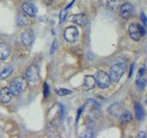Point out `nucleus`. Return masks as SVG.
<instances>
[{"mask_svg":"<svg viewBox=\"0 0 147 138\" xmlns=\"http://www.w3.org/2000/svg\"><path fill=\"white\" fill-rule=\"evenodd\" d=\"M28 89V80L25 77L15 78L10 82L9 89L14 96H20Z\"/></svg>","mask_w":147,"mask_h":138,"instance_id":"obj_1","label":"nucleus"},{"mask_svg":"<svg viewBox=\"0 0 147 138\" xmlns=\"http://www.w3.org/2000/svg\"><path fill=\"white\" fill-rule=\"evenodd\" d=\"M127 69L126 64L124 63H118L116 64H114L111 67H110L109 70V77H110V81L117 83L121 80V78L122 77L123 74L125 73Z\"/></svg>","mask_w":147,"mask_h":138,"instance_id":"obj_2","label":"nucleus"},{"mask_svg":"<svg viewBox=\"0 0 147 138\" xmlns=\"http://www.w3.org/2000/svg\"><path fill=\"white\" fill-rule=\"evenodd\" d=\"M146 33V30L144 27L141 24H138V23H132L129 27V34H130L131 38L133 41H140L141 38L144 34Z\"/></svg>","mask_w":147,"mask_h":138,"instance_id":"obj_3","label":"nucleus"},{"mask_svg":"<svg viewBox=\"0 0 147 138\" xmlns=\"http://www.w3.org/2000/svg\"><path fill=\"white\" fill-rule=\"evenodd\" d=\"M96 84L98 85L100 89H105L109 87L110 84V77L109 75H108L107 73L104 71H98L96 74Z\"/></svg>","mask_w":147,"mask_h":138,"instance_id":"obj_4","label":"nucleus"},{"mask_svg":"<svg viewBox=\"0 0 147 138\" xmlns=\"http://www.w3.org/2000/svg\"><path fill=\"white\" fill-rule=\"evenodd\" d=\"M78 36H79V31H78V29L75 26L67 27L63 32V38L69 43H76L78 39Z\"/></svg>","mask_w":147,"mask_h":138,"instance_id":"obj_5","label":"nucleus"},{"mask_svg":"<svg viewBox=\"0 0 147 138\" xmlns=\"http://www.w3.org/2000/svg\"><path fill=\"white\" fill-rule=\"evenodd\" d=\"M25 78L28 82H36L39 79V69L36 66L32 64L27 69L25 73Z\"/></svg>","mask_w":147,"mask_h":138,"instance_id":"obj_6","label":"nucleus"},{"mask_svg":"<svg viewBox=\"0 0 147 138\" xmlns=\"http://www.w3.org/2000/svg\"><path fill=\"white\" fill-rule=\"evenodd\" d=\"M34 41V33L31 30H26L21 34V41L25 46H30Z\"/></svg>","mask_w":147,"mask_h":138,"instance_id":"obj_7","label":"nucleus"},{"mask_svg":"<svg viewBox=\"0 0 147 138\" xmlns=\"http://www.w3.org/2000/svg\"><path fill=\"white\" fill-rule=\"evenodd\" d=\"M12 92L8 87H3L0 90V101L4 104H7L11 101L12 99Z\"/></svg>","mask_w":147,"mask_h":138,"instance_id":"obj_8","label":"nucleus"},{"mask_svg":"<svg viewBox=\"0 0 147 138\" xmlns=\"http://www.w3.org/2000/svg\"><path fill=\"white\" fill-rule=\"evenodd\" d=\"M22 10L27 16L30 18H35L37 16V8L33 4L31 3H24L22 5Z\"/></svg>","mask_w":147,"mask_h":138,"instance_id":"obj_9","label":"nucleus"},{"mask_svg":"<svg viewBox=\"0 0 147 138\" xmlns=\"http://www.w3.org/2000/svg\"><path fill=\"white\" fill-rule=\"evenodd\" d=\"M132 9L133 7L131 4H129V3L123 4L121 7V8H119V16L122 18H124V20H127V18H129L131 16Z\"/></svg>","mask_w":147,"mask_h":138,"instance_id":"obj_10","label":"nucleus"},{"mask_svg":"<svg viewBox=\"0 0 147 138\" xmlns=\"http://www.w3.org/2000/svg\"><path fill=\"white\" fill-rule=\"evenodd\" d=\"M71 21L75 22L76 24L83 27V26H86L87 24V18L85 14H77V15L72 16Z\"/></svg>","mask_w":147,"mask_h":138,"instance_id":"obj_11","label":"nucleus"},{"mask_svg":"<svg viewBox=\"0 0 147 138\" xmlns=\"http://www.w3.org/2000/svg\"><path fill=\"white\" fill-rule=\"evenodd\" d=\"M96 86V78L93 76H86L84 80V87L86 90L93 89Z\"/></svg>","mask_w":147,"mask_h":138,"instance_id":"obj_12","label":"nucleus"},{"mask_svg":"<svg viewBox=\"0 0 147 138\" xmlns=\"http://www.w3.org/2000/svg\"><path fill=\"white\" fill-rule=\"evenodd\" d=\"M10 55V50L8 46L5 43H0V59L6 60Z\"/></svg>","mask_w":147,"mask_h":138,"instance_id":"obj_13","label":"nucleus"},{"mask_svg":"<svg viewBox=\"0 0 147 138\" xmlns=\"http://www.w3.org/2000/svg\"><path fill=\"white\" fill-rule=\"evenodd\" d=\"M134 110H135L136 118L139 120V121H142V120L144 119V108H142V106L141 105V103L135 102Z\"/></svg>","mask_w":147,"mask_h":138,"instance_id":"obj_14","label":"nucleus"},{"mask_svg":"<svg viewBox=\"0 0 147 138\" xmlns=\"http://www.w3.org/2000/svg\"><path fill=\"white\" fill-rule=\"evenodd\" d=\"M109 114H111L114 117H118L121 116V108L119 104H112L110 107L109 108Z\"/></svg>","mask_w":147,"mask_h":138,"instance_id":"obj_15","label":"nucleus"},{"mask_svg":"<svg viewBox=\"0 0 147 138\" xmlns=\"http://www.w3.org/2000/svg\"><path fill=\"white\" fill-rule=\"evenodd\" d=\"M119 121L122 124H127L129 122H131L132 121V115L131 113L129 112V110H126V112H123L121 114V117H119Z\"/></svg>","mask_w":147,"mask_h":138,"instance_id":"obj_16","label":"nucleus"},{"mask_svg":"<svg viewBox=\"0 0 147 138\" xmlns=\"http://www.w3.org/2000/svg\"><path fill=\"white\" fill-rule=\"evenodd\" d=\"M121 4V0H108V6L111 10H117Z\"/></svg>","mask_w":147,"mask_h":138,"instance_id":"obj_17","label":"nucleus"},{"mask_svg":"<svg viewBox=\"0 0 147 138\" xmlns=\"http://www.w3.org/2000/svg\"><path fill=\"white\" fill-rule=\"evenodd\" d=\"M17 23L18 26H27L29 21H28L27 18L23 15H18L17 17Z\"/></svg>","mask_w":147,"mask_h":138,"instance_id":"obj_18","label":"nucleus"},{"mask_svg":"<svg viewBox=\"0 0 147 138\" xmlns=\"http://www.w3.org/2000/svg\"><path fill=\"white\" fill-rule=\"evenodd\" d=\"M12 71H13L12 66H8L7 68H5L3 72L1 73V75H0V79H5V78H7L12 73Z\"/></svg>","mask_w":147,"mask_h":138,"instance_id":"obj_19","label":"nucleus"},{"mask_svg":"<svg viewBox=\"0 0 147 138\" xmlns=\"http://www.w3.org/2000/svg\"><path fill=\"white\" fill-rule=\"evenodd\" d=\"M146 85V80L144 79V78H137V80H136V86L139 89H144V87Z\"/></svg>","mask_w":147,"mask_h":138,"instance_id":"obj_20","label":"nucleus"},{"mask_svg":"<svg viewBox=\"0 0 147 138\" xmlns=\"http://www.w3.org/2000/svg\"><path fill=\"white\" fill-rule=\"evenodd\" d=\"M94 136V132L91 128H87L85 132L82 133L81 137H86V138H91Z\"/></svg>","mask_w":147,"mask_h":138,"instance_id":"obj_21","label":"nucleus"},{"mask_svg":"<svg viewBox=\"0 0 147 138\" xmlns=\"http://www.w3.org/2000/svg\"><path fill=\"white\" fill-rule=\"evenodd\" d=\"M55 92H56V94L59 96H66V95H69L72 93L71 90L66 89H58L55 90Z\"/></svg>","mask_w":147,"mask_h":138,"instance_id":"obj_22","label":"nucleus"},{"mask_svg":"<svg viewBox=\"0 0 147 138\" xmlns=\"http://www.w3.org/2000/svg\"><path fill=\"white\" fill-rule=\"evenodd\" d=\"M66 15H67V9H63V10L61 11V13H60V24H62L65 20Z\"/></svg>","mask_w":147,"mask_h":138,"instance_id":"obj_23","label":"nucleus"},{"mask_svg":"<svg viewBox=\"0 0 147 138\" xmlns=\"http://www.w3.org/2000/svg\"><path fill=\"white\" fill-rule=\"evenodd\" d=\"M43 95H44V98H47V97L49 96V86L46 84V83H44V85H43Z\"/></svg>","mask_w":147,"mask_h":138,"instance_id":"obj_24","label":"nucleus"},{"mask_svg":"<svg viewBox=\"0 0 147 138\" xmlns=\"http://www.w3.org/2000/svg\"><path fill=\"white\" fill-rule=\"evenodd\" d=\"M141 20L142 22V24H144V26L147 28V17L144 15V12L141 13Z\"/></svg>","mask_w":147,"mask_h":138,"instance_id":"obj_25","label":"nucleus"},{"mask_svg":"<svg viewBox=\"0 0 147 138\" xmlns=\"http://www.w3.org/2000/svg\"><path fill=\"white\" fill-rule=\"evenodd\" d=\"M56 45H57V41H53V43L52 44V46H51V49H50V53L53 54L54 53L55 49H56Z\"/></svg>","mask_w":147,"mask_h":138,"instance_id":"obj_26","label":"nucleus"},{"mask_svg":"<svg viewBox=\"0 0 147 138\" xmlns=\"http://www.w3.org/2000/svg\"><path fill=\"white\" fill-rule=\"evenodd\" d=\"M144 67H142V68H140V70L138 71V75H137V78H141V77H142L144 76Z\"/></svg>","mask_w":147,"mask_h":138,"instance_id":"obj_27","label":"nucleus"},{"mask_svg":"<svg viewBox=\"0 0 147 138\" xmlns=\"http://www.w3.org/2000/svg\"><path fill=\"white\" fill-rule=\"evenodd\" d=\"M147 135H146V133H144V132H140L139 133H138V135H137V137H141V138H144V137H146Z\"/></svg>","mask_w":147,"mask_h":138,"instance_id":"obj_28","label":"nucleus"},{"mask_svg":"<svg viewBox=\"0 0 147 138\" xmlns=\"http://www.w3.org/2000/svg\"><path fill=\"white\" fill-rule=\"evenodd\" d=\"M43 3L46 6H51L53 3V0H43Z\"/></svg>","mask_w":147,"mask_h":138,"instance_id":"obj_29","label":"nucleus"},{"mask_svg":"<svg viewBox=\"0 0 147 138\" xmlns=\"http://www.w3.org/2000/svg\"><path fill=\"white\" fill-rule=\"evenodd\" d=\"M133 71V64H131V71H130V76H131V72Z\"/></svg>","mask_w":147,"mask_h":138,"instance_id":"obj_30","label":"nucleus"}]
</instances>
